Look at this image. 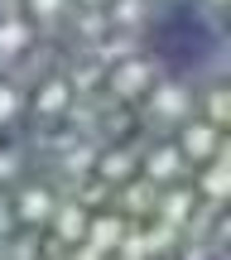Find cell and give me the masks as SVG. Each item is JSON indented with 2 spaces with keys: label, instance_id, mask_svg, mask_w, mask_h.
<instances>
[{
  "label": "cell",
  "instance_id": "cell-1",
  "mask_svg": "<svg viewBox=\"0 0 231 260\" xmlns=\"http://www.w3.org/2000/svg\"><path fill=\"white\" fill-rule=\"evenodd\" d=\"M231 0H0V260H226Z\"/></svg>",
  "mask_w": 231,
  "mask_h": 260
}]
</instances>
